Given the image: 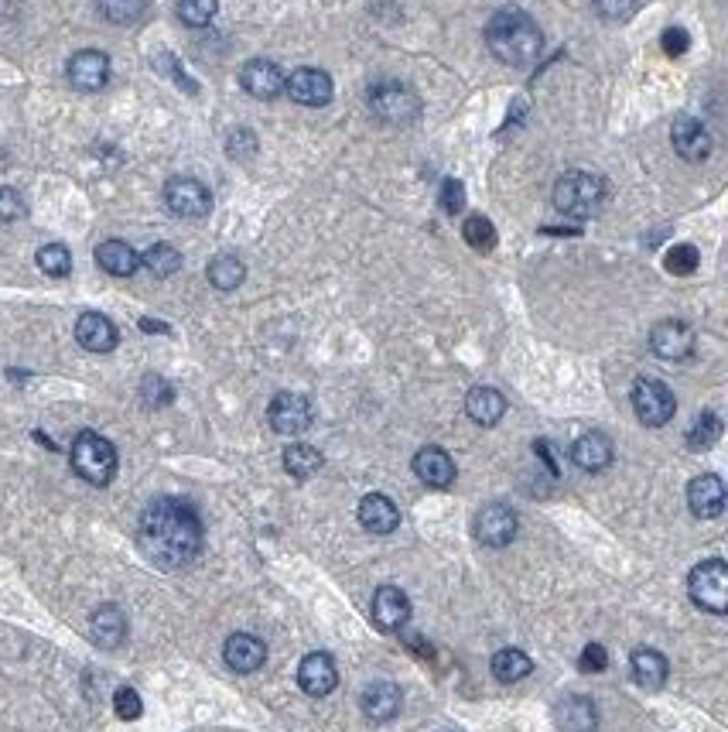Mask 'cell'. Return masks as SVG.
I'll return each instance as SVG.
<instances>
[{
	"label": "cell",
	"mask_w": 728,
	"mask_h": 732,
	"mask_svg": "<svg viewBox=\"0 0 728 732\" xmlns=\"http://www.w3.org/2000/svg\"><path fill=\"white\" fill-rule=\"evenodd\" d=\"M137 544L147 561H154L165 572H178L202 555V520L192 503L178 500V496H161V500L147 503L141 514Z\"/></svg>",
	"instance_id": "6da1fadb"
},
{
	"label": "cell",
	"mask_w": 728,
	"mask_h": 732,
	"mask_svg": "<svg viewBox=\"0 0 728 732\" xmlns=\"http://www.w3.org/2000/svg\"><path fill=\"white\" fill-rule=\"evenodd\" d=\"M486 45L503 65L527 69V65H534L541 59L544 35L527 11H520V7H503V11H496L486 24Z\"/></svg>",
	"instance_id": "7a4b0ae2"
},
{
	"label": "cell",
	"mask_w": 728,
	"mask_h": 732,
	"mask_svg": "<svg viewBox=\"0 0 728 732\" xmlns=\"http://www.w3.org/2000/svg\"><path fill=\"white\" fill-rule=\"evenodd\" d=\"M605 202V182L588 172H564L554 182V209L568 219H592L599 216Z\"/></svg>",
	"instance_id": "3957f363"
},
{
	"label": "cell",
	"mask_w": 728,
	"mask_h": 732,
	"mask_svg": "<svg viewBox=\"0 0 728 732\" xmlns=\"http://www.w3.org/2000/svg\"><path fill=\"white\" fill-rule=\"evenodd\" d=\"M72 469L93 486H110L117 476V449L110 438L96 435V431H79L72 442Z\"/></svg>",
	"instance_id": "277c9868"
},
{
	"label": "cell",
	"mask_w": 728,
	"mask_h": 732,
	"mask_svg": "<svg viewBox=\"0 0 728 732\" xmlns=\"http://www.w3.org/2000/svg\"><path fill=\"white\" fill-rule=\"evenodd\" d=\"M366 100H370L373 117H380L383 124L404 127L421 117V100H417L414 89L407 83H400V79H380V83H373Z\"/></svg>",
	"instance_id": "5b68a950"
},
{
	"label": "cell",
	"mask_w": 728,
	"mask_h": 732,
	"mask_svg": "<svg viewBox=\"0 0 728 732\" xmlns=\"http://www.w3.org/2000/svg\"><path fill=\"white\" fill-rule=\"evenodd\" d=\"M687 592H691L694 606H701L705 613L725 616L728 613V565L722 558H708L701 565H694V572L687 575Z\"/></svg>",
	"instance_id": "8992f818"
},
{
	"label": "cell",
	"mask_w": 728,
	"mask_h": 732,
	"mask_svg": "<svg viewBox=\"0 0 728 732\" xmlns=\"http://www.w3.org/2000/svg\"><path fill=\"white\" fill-rule=\"evenodd\" d=\"M633 411L646 428H664L677 411V397L664 380L640 377L633 384Z\"/></svg>",
	"instance_id": "52a82bcc"
},
{
	"label": "cell",
	"mask_w": 728,
	"mask_h": 732,
	"mask_svg": "<svg viewBox=\"0 0 728 732\" xmlns=\"http://www.w3.org/2000/svg\"><path fill=\"white\" fill-rule=\"evenodd\" d=\"M165 202L175 216L182 219H202L212 213V192L199 178H188V175H175L168 178L165 185Z\"/></svg>",
	"instance_id": "ba28073f"
},
{
	"label": "cell",
	"mask_w": 728,
	"mask_h": 732,
	"mask_svg": "<svg viewBox=\"0 0 728 732\" xmlns=\"http://www.w3.org/2000/svg\"><path fill=\"white\" fill-rule=\"evenodd\" d=\"M267 421H271V428L277 435H301V431H308L315 421L312 401H308L305 394L281 390V394H274L271 408H267Z\"/></svg>",
	"instance_id": "9c48e42d"
},
{
	"label": "cell",
	"mask_w": 728,
	"mask_h": 732,
	"mask_svg": "<svg viewBox=\"0 0 728 732\" xmlns=\"http://www.w3.org/2000/svg\"><path fill=\"white\" fill-rule=\"evenodd\" d=\"M694 346H698V336L684 319H664L653 325L650 332V349L660 356V360L681 363L687 356H694Z\"/></svg>",
	"instance_id": "30bf717a"
},
{
	"label": "cell",
	"mask_w": 728,
	"mask_h": 732,
	"mask_svg": "<svg viewBox=\"0 0 728 732\" xmlns=\"http://www.w3.org/2000/svg\"><path fill=\"white\" fill-rule=\"evenodd\" d=\"M670 141H674V151L681 154L684 161H691V165H701V161H708L711 158V148H715V141H711L708 127L701 124V120L687 117V113H681V117H677L674 124H670Z\"/></svg>",
	"instance_id": "8fae6325"
},
{
	"label": "cell",
	"mask_w": 728,
	"mask_h": 732,
	"mask_svg": "<svg viewBox=\"0 0 728 732\" xmlns=\"http://www.w3.org/2000/svg\"><path fill=\"white\" fill-rule=\"evenodd\" d=\"M517 538V514L506 503H486L476 514V541L486 548H506Z\"/></svg>",
	"instance_id": "7c38bea8"
},
{
	"label": "cell",
	"mask_w": 728,
	"mask_h": 732,
	"mask_svg": "<svg viewBox=\"0 0 728 732\" xmlns=\"http://www.w3.org/2000/svg\"><path fill=\"white\" fill-rule=\"evenodd\" d=\"M65 76H69V83L79 93H100L110 83V59L103 52H96V48H83L65 65Z\"/></svg>",
	"instance_id": "4fadbf2b"
},
{
	"label": "cell",
	"mask_w": 728,
	"mask_h": 732,
	"mask_svg": "<svg viewBox=\"0 0 728 732\" xmlns=\"http://www.w3.org/2000/svg\"><path fill=\"white\" fill-rule=\"evenodd\" d=\"M373 626L383 633H397L400 626L411 620V599H407L404 589H397V585H380V589L373 592Z\"/></svg>",
	"instance_id": "5bb4252c"
},
{
	"label": "cell",
	"mask_w": 728,
	"mask_h": 732,
	"mask_svg": "<svg viewBox=\"0 0 728 732\" xmlns=\"http://www.w3.org/2000/svg\"><path fill=\"white\" fill-rule=\"evenodd\" d=\"M284 93L301 107H325L332 100V76L322 69H294L284 79Z\"/></svg>",
	"instance_id": "9a60e30c"
},
{
	"label": "cell",
	"mask_w": 728,
	"mask_h": 732,
	"mask_svg": "<svg viewBox=\"0 0 728 732\" xmlns=\"http://www.w3.org/2000/svg\"><path fill=\"white\" fill-rule=\"evenodd\" d=\"M284 72L277 62L267 59H250L240 72V86L247 89L253 100H277L284 93Z\"/></svg>",
	"instance_id": "2e32d148"
},
{
	"label": "cell",
	"mask_w": 728,
	"mask_h": 732,
	"mask_svg": "<svg viewBox=\"0 0 728 732\" xmlns=\"http://www.w3.org/2000/svg\"><path fill=\"white\" fill-rule=\"evenodd\" d=\"M298 685L305 695L312 698H325L332 695L335 685H339V671H335V661L329 654H322V650H315V654H308L305 661L298 664Z\"/></svg>",
	"instance_id": "e0dca14e"
},
{
	"label": "cell",
	"mask_w": 728,
	"mask_h": 732,
	"mask_svg": "<svg viewBox=\"0 0 728 732\" xmlns=\"http://www.w3.org/2000/svg\"><path fill=\"white\" fill-rule=\"evenodd\" d=\"M687 507H691V514L701 517V520L722 517V510H725V483L715 473L694 476L691 486H687Z\"/></svg>",
	"instance_id": "ac0fdd59"
},
{
	"label": "cell",
	"mask_w": 728,
	"mask_h": 732,
	"mask_svg": "<svg viewBox=\"0 0 728 732\" xmlns=\"http://www.w3.org/2000/svg\"><path fill=\"white\" fill-rule=\"evenodd\" d=\"M223 661L229 671L236 674H253L264 668L267 661V647L260 637H253V633H233V637L226 640L223 647Z\"/></svg>",
	"instance_id": "d6986e66"
},
{
	"label": "cell",
	"mask_w": 728,
	"mask_h": 732,
	"mask_svg": "<svg viewBox=\"0 0 728 732\" xmlns=\"http://www.w3.org/2000/svg\"><path fill=\"white\" fill-rule=\"evenodd\" d=\"M414 476L421 479L424 486L431 490H448L455 483V462L452 455L438 445H424L421 452L414 455Z\"/></svg>",
	"instance_id": "ffe728a7"
},
{
	"label": "cell",
	"mask_w": 728,
	"mask_h": 732,
	"mask_svg": "<svg viewBox=\"0 0 728 732\" xmlns=\"http://www.w3.org/2000/svg\"><path fill=\"white\" fill-rule=\"evenodd\" d=\"M400 702H404V695H400V688L394 685V681H373V685H366L363 695H359L363 715L370 722H390V719H397Z\"/></svg>",
	"instance_id": "44dd1931"
},
{
	"label": "cell",
	"mask_w": 728,
	"mask_h": 732,
	"mask_svg": "<svg viewBox=\"0 0 728 732\" xmlns=\"http://www.w3.org/2000/svg\"><path fill=\"white\" fill-rule=\"evenodd\" d=\"M612 438L605 435V431H588V435L578 438L575 445H571V459H575L578 469H585V473H602V469L612 466Z\"/></svg>",
	"instance_id": "7402d4cb"
},
{
	"label": "cell",
	"mask_w": 728,
	"mask_h": 732,
	"mask_svg": "<svg viewBox=\"0 0 728 732\" xmlns=\"http://www.w3.org/2000/svg\"><path fill=\"white\" fill-rule=\"evenodd\" d=\"M359 524L370 534H394L400 527V510L390 496L383 493H366L359 500Z\"/></svg>",
	"instance_id": "603a6c76"
},
{
	"label": "cell",
	"mask_w": 728,
	"mask_h": 732,
	"mask_svg": "<svg viewBox=\"0 0 728 732\" xmlns=\"http://www.w3.org/2000/svg\"><path fill=\"white\" fill-rule=\"evenodd\" d=\"M76 339H79V346L89 349V353H110L120 336H117V325L106 319V315L83 312L76 322Z\"/></svg>",
	"instance_id": "cb8c5ba5"
},
{
	"label": "cell",
	"mask_w": 728,
	"mask_h": 732,
	"mask_svg": "<svg viewBox=\"0 0 728 732\" xmlns=\"http://www.w3.org/2000/svg\"><path fill=\"white\" fill-rule=\"evenodd\" d=\"M89 637H93L96 644L106 647V650H113V647L124 644V640H127V616H124V609L113 606V603H106V606L96 609L93 620H89Z\"/></svg>",
	"instance_id": "d4e9b609"
},
{
	"label": "cell",
	"mask_w": 728,
	"mask_h": 732,
	"mask_svg": "<svg viewBox=\"0 0 728 732\" xmlns=\"http://www.w3.org/2000/svg\"><path fill=\"white\" fill-rule=\"evenodd\" d=\"M465 411L469 418L482 428H493L503 421L506 414V397L496 387H472L469 397H465Z\"/></svg>",
	"instance_id": "484cf974"
},
{
	"label": "cell",
	"mask_w": 728,
	"mask_h": 732,
	"mask_svg": "<svg viewBox=\"0 0 728 732\" xmlns=\"http://www.w3.org/2000/svg\"><path fill=\"white\" fill-rule=\"evenodd\" d=\"M629 668H633V681L646 691H657L667 685V674H670V664L667 657L660 654V650H650V647H640L633 657H629Z\"/></svg>",
	"instance_id": "4316f807"
},
{
	"label": "cell",
	"mask_w": 728,
	"mask_h": 732,
	"mask_svg": "<svg viewBox=\"0 0 728 732\" xmlns=\"http://www.w3.org/2000/svg\"><path fill=\"white\" fill-rule=\"evenodd\" d=\"M96 264H100L106 274H113V278H130V274L141 267V257H137V250L124 240H103L100 247H96Z\"/></svg>",
	"instance_id": "83f0119b"
},
{
	"label": "cell",
	"mask_w": 728,
	"mask_h": 732,
	"mask_svg": "<svg viewBox=\"0 0 728 732\" xmlns=\"http://www.w3.org/2000/svg\"><path fill=\"white\" fill-rule=\"evenodd\" d=\"M558 719L561 729L568 732H595V722H599V712H595V702L585 695H571L558 705Z\"/></svg>",
	"instance_id": "f1b7e54d"
},
{
	"label": "cell",
	"mask_w": 728,
	"mask_h": 732,
	"mask_svg": "<svg viewBox=\"0 0 728 732\" xmlns=\"http://www.w3.org/2000/svg\"><path fill=\"white\" fill-rule=\"evenodd\" d=\"M322 466H325L322 452L312 449V445L294 442V445L284 449V473L294 476V479H312Z\"/></svg>",
	"instance_id": "f546056e"
},
{
	"label": "cell",
	"mask_w": 728,
	"mask_h": 732,
	"mask_svg": "<svg viewBox=\"0 0 728 732\" xmlns=\"http://www.w3.org/2000/svg\"><path fill=\"white\" fill-rule=\"evenodd\" d=\"M493 674H496V681H503V685H513V681H523L527 674H534V661H530L523 650L517 647H506L500 650V654H493Z\"/></svg>",
	"instance_id": "4dcf8cb0"
},
{
	"label": "cell",
	"mask_w": 728,
	"mask_h": 732,
	"mask_svg": "<svg viewBox=\"0 0 728 732\" xmlns=\"http://www.w3.org/2000/svg\"><path fill=\"white\" fill-rule=\"evenodd\" d=\"M243 278H247V264L233 254H219L209 264V284L216 291H236L243 284Z\"/></svg>",
	"instance_id": "1f68e13d"
},
{
	"label": "cell",
	"mask_w": 728,
	"mask_h": 732,
	"mask_svg": "<svg viewBox=\"0 0 728 732\" xmlns=\"http://www.w3.org/2000/svg\"><path fill=\"white\" fill-rule=\"evenodd\" d=\"M718 438H722V418H718L715 411H701L698 418H694L691 431H687V449L705 452L718 442Z\"/></svg>",
	"instance_id": "d6a6232c"
},
{
	"label": "cell",
	"mask_w": 728,
	"mask_h": 732,
	"mask_svg": "<svg viewBox=\"0 0 728 732\" xmlns=\"http://www.w3.org/2000/svg\"><path fill=\"white\" fill-rule=\"evenodd\" d=\"M141 264L154 274V278H171V274H178V267H182V254H178L171 243H154V247L144 250Z\"/></svg>",
	"instance_id": "836d02e7"
},
{
	"label": "cell",
	"mask_w": 728,
	"mask_h": 732,
	"mask_svg": "<svg viewBox=\"0 0 728 732\" xmlns=\"http://www.w3.org/2000/svg\"><path fill=\"white\" fill-rule=\"evenodd\" d=\"M96 7L113 24H137L147 14L151 0H96Z\"/></svg>",
	"instance_id": "e575fe53"
},
{
	"label": "cell",
	"mask_w": 728,
	"mask_h": 732,
	"mask_svg": "<svg viewBox=\"0 0 728 732\" xmlns=\"http://www.w3.org/2000/svg\"><path fill=\"white\" fill-rule=\"evenodd\" d=\"M462 237L476 254H489V250L496 247V226L489 223L486 216H469L462 223Z\"/></svg>",
	"instance_id": "d590c367"
},
{
	"label": "cell",
	"mask_w": 728,
	"mask_h": 732,
	"mask_svg": "<svg viewBox=\"0 0 728 732\" xmlns=\"http://www.w3.org/2000/svg\"><path fill=\"white\" fill-rule=\"evenodd\" d=\"M35 260L48 278H69V271H72V254H69V247H62V243H45V247L35 254Z\"/></svg>",
	"instance_id": "8d00e7d4"
},
{
	"label": "cell",
	"mask_w": 728,
	"mask_h": 732,
	"mask_svg": "<svg viewBox=\"0 0 728 732\" xmlns=\"http://www.w3.org/2000/svg\"><path fill=\"white\" fill-rule=\"evenodd\" d=\"M701 264V254L698 247H691V243H674V247L667 250L664 257V267L670 274H677V278H687V274H694Z\"/></svg>",
	"instance_id": "74e56055"
},
{
	"label": "cell",
	"mask_w": 728,
	"mask_h": 732,
	"mask_svg": "<svg viewBox=\"0 0 728 732\" xmlns=\"http://www.w3.org/2000/svg\"><path fill=\"white\" fill-rule=\"evenodd\" d=\"M216 11H219V0H178V18L188 28H206L216 18Z\"/></svg>",
	"instance_id": "f35d334b"
},
{
	"label": "cell",
	"mask_w": 728,
	"mask_h": 732,
	"mask_svg": "<svg viewBox=\"0 0 728 732\" xmlns=\"http://www.w3.org/2000/svg\"><path fill=\"white\" fill-rule=\"evenodd\" d=\"M141 401L147 408H165V404L175 401V390L165 377H158V373H147L144 384H141Z\"/></svg>",
	"instance_id": "ab89813d"
},
{
	"label": "cell",
	"mask_w": 728,
	"mask_h": 732,
	"mask_svg": "<svg viewBox=\"0 0 728 732\" xmlns=\"http://www.w3.org/2000/svg\"><path fill=\"white\" fill-rule=\"evenodd\" d=\"M226 154H229V158H236V161H250L253 154H257V137H253V130L250 127L233 130V134H229V141H226Z\"/></svg>",
	"instance_id": "60d3db41"
},
{
	"label": "cell",
	"mask_w": 728,
	"mask_h": 732,
	"mask_svg": "<svg viewBox=\"0 0 728 732\" xmlns=\"http://www.w3.org/2000/svg\"><path fill=\"white\" fill-rule=\"evenodd\" d=\"M28 213L21 192L11 189V185H0V223H18V219Z\"/></svg>",
	"instance_id": "b9f144b4"
},
{
	"label": "cell",
	"mask_w": 728,
	"mask_h": 732,
	"mask_svg": "<svg viewBox=\"0 0 728 732\" xmlns=\"http://www.w3.org/2000/svg\"><path fill=\"white\" fill-rule=\"evenodd\" d=\"M113 709H117V715L124 722H134V719H141L144 702H141V695H137L134 688H120L117 695H113Z\"/></svg>",
	"instance_id": "7bdbcfd3"
},
{
	"label": "cell",
	"mask_w": 728,
	"mask_h": 732,
	"mask_svg": "<svg viewBox=\"0 0 728 732\" xmlns=\"http://www.w3.org/2000/svg\"><path fill=\"white\" fill-rule=\"evenodd\" d=\"M592 4L605 21H629L640 7V0H592Z\"/></svg>",
	"instance_id": "ee69618b"
},
{
	"label": "cell",
	"mask_w": 728,
	"mask_h": 732,
	"mask_svg": "<svg viewBox=\"0 0 728 732\" xmlns=\"http://www.w3.org/2000/svg\"><path fill=\"white\" fill-rule=\"evenodd\" d=\"M441 209L448 216H458L465 209V185L458 178H445V185H441Z\"/></svg>",
	"instance_id": "f6af8a7d"
},
{
	"label": "cell",
	"mask_w": 728,
	"mask_h": 732,
	"mask_svg": "<svg viewBox=\"0 0 728 732\" xmlns=\"http://www.w3.org/2000/svg\"><path fill=\"white\" fill-rule=\"evenodd\" d=\"M578 668L588 671V674H599L609 668V654H605V647L602 644H588L582 650V657H578Z\"/></svg>",
	"instance_id": "bcb514c9"
},
{
	"label": "cell",
	"mask_w": 728,
	"mask_h": 732,
	"mask_svg": "<svg viewBox=\"0 0 728 732\" xmlns=\"http://www.w3.org/2000/svg\"><path fill=\"white\" fill-rule=\"evenodd\" d=\"M660 45H664V52L670 59H677V55H684L687 48H691V38H687L684 28H667L664 38H660Z\"/></svg>",
	"instance_id": "7dc6e473"
},
{
	"label": "cell",
	"mask_w": 728,
	"mask_h": 732,
	"mask_svg": "<svg viewBox=\"0 0 728 732\" xmlns=\"http://www.w3.org/2000/svg\"><path fill=\"white\" fill-rule=\"evenodd\" d=\"M161 65H165V69L171 72V76H175L178 79V86H185L188 89V93H195V83H192V79H188L185 76V72L182 69H178V65H175V59H171V55L165 52V55H161Z\"/></svg>",
	"instance_id": "c3c4849f"
},
{
	"label": "cell",
	"mask_w": 728,
	"mask_h": 732,
	"mask_svg": "<svg viewBox=\"0 0 728 732\" xmlns=\"http://www.w3.org/2000/svg\"><path fill=\"white\" fill-rule=\"evenodd\" d=\"M144 332H168V325H161V322H151V319H144Z\"/></svg>",
	"instance_id": "681fc988"
}]
</instances>
